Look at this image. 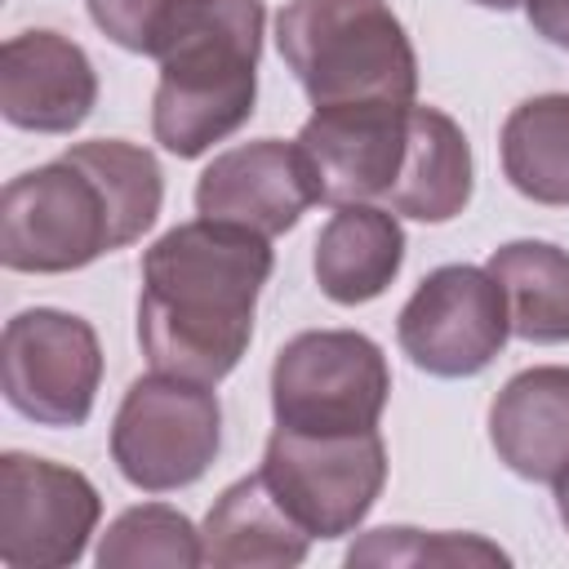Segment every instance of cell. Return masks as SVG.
Here are the masks:
<instances>
[{"label":"cell","mask_w":569,"mask_h":569,"mask_svg":"<svg viewBox=\"0 0 569 569\" xmlns=\"http://www.w3.org/2000/svg\"><path fill=\"white\" fill-rule=\"evenodd\" d=\"M271 240L236 222H178L142 253L138 342L156 373L218 387L253 338Z\"/></svg>","instance_id":"obj_1"},{"label":"cell","mask_w":569,"mask_h":569,"mask_svg":"<svg viewBox=\"0 0 569 569\" xmlns=\"http://www.w3.org/2000/svg\"><path fill=\"white\" fill-rule=\"evenodd\" d=\"M160 204L164 173L147 147L124 138L76 142L0 191V262L27 276L80 271L142 240Z\"/></svg>","instance_id":"obj_2"},{"label":"cell","mask_w":569,"mask_h":569,"mask_svg":"<svg viewBox=\"0 0 569 569\" xmlns=\"http://www.w3.org/2000/svg\"><path fill=\"white\" fill-rule=\"evenodd\" d=\"M262 27V0H164L156 9L142 53L160 67L151 133L169 156L196 160L253 116Z\"/></svg>","instance_id":"obj_3"},{"label":"cell","mask_w":569,"mask_h":569,"mask_svg":"<svg viewBox=\"0 0 569 569\" xmlns=\"http://www.w3.org/2000/svg\"><path fill=\"white\" fill-rule=\"evenodd\" d=\"M276 49L311 107H409L418 93V53L387 0H289Z\"/></svg>","instance_id":"obj_4"},{"label":"cell","mask_w":569,"mask_h":569,"mask_svg":"<svg viewBox=\"0 0 569 569\" xmlns=\"http://www.w3.org/2000/svg\"><path fill=\"white\" fill-rule=\"evenodd\" d=\"M387 356L360 329L293 333L271 360V413L276 427L289 431H373L387 409Z\"/></svg>","instance_id":"obj_5"},{"label":"cell","mask_w":569,"mask_h":569,"mask_svg":"<svg viewBox=\"0 0 569 569\" xmlns=\"http://www.w3.org/2000/svg\"><path fill=\"white\" fill-rule=\"evenodd\" d=\"M222 449V409L213 387L151 373L129 382L111 422V462L142 493L196 485Z\"/></svg>","instance_id":"obj_6"},{"label":"cell","mask_w":569,"mask_h":569,"mask_svg":"<svg viewBox=\"0 0 569 569\" xmlns=\"http://www.w3.org/2000/svg\"><path fill=\"white\" fill-rule=\"evenodd\" d=\"M258 471L311 538H342L365 525L387 485V445L378 427L338 436L276 427Z\"/></svg>","instance_id":"obj_7"},{"label":"cell","mask_w":569,"mask_h":569,"mask_svg":"<svg viewBox=\"0 0 569 569\" xmlns=\"http://www.w3.org/2000/svg\"><path fill=\"white\" fill-rule=\"evenodd\" d=\"M102 382V342L84 316L27 307L0 333L4 400L40 427H80L93 413Z\"/></svg>","instance_id":"obj_8"},{"label":"cell","mask_w":569,"mask_h":569,"mask_svg":"<svg viewBox=\"0 0 569 569\" xmlns=\"http://www.w3.org/2000/svg\"><path fill=\"white\" fill-rule=\"evenodd\" d=\"M511 338L498 280L485 267L449 262L422 276L396 316L400 351L431 378H476Z\"/></svg>","instance_id":"obj_9"},{"label":"cell","mask_w":569,"mask_h":569,"mask_svg":"<svg viewBox=\"0 0 569 569\" xmlns=\"http://www.w3.org/2000/svg\"><path fill=\"white\" fill-rule=\"evenodd\" d=\"M102 520L93 480L67 462L9 449L0 458V565L67 569Z\"/></svg>","instance_id":"obj_10"},{"label":"cell","mask_w":569,"mask_h":569,"mask_svg":"<svg viewBox=\"0 0 569 569\" xmlns=\"http://www.w3.org/2000/svg\"><path fill=\"white\" fill-rule=\"evenodd\" d=\"M409 107L396 102L316 107V116L298 129V147L316 173V191L325 204H356V200L387 204L405 164Z\"/></svg>","instance_id":"obj_11"},{"label":"cell","mask_w":569,"mask_h":569,"mask_svg":"<svg viewBox=\"0 0 569 569\" xmlns=\"http://www.w3.org/2000/svg\"><path fill=\"white\" fill-rule=\"evenodd\" d=\"M320 200L316 173L298 142L258 138L209 160L196 182V213L213 222H236L258 236H284Z\"/></svg>","instance_id":"obj_12"},{"label":"cell","mask_w":569,"mask_h":569,"mask_svg":"<svg viewBox=\"0 0 569 569\" xmlns=\"http://www.w3.org/2000/svg\"><path fill=\"white\" fill-rule=\"evenodd\" d=\"M98 102L89 53L62 31L36 27L0 44V116L31 133H71Z\"/></svg>","instance_id":"obj_13"},{"label":"cell","mask_w":569,"mask_h":569,"mask_svg":"<svg viewBox=\"0 0 569 569\" xmlns=\"http://www.w3.org/2000/svg\"><path fill=\"white\" fill-rule=\"evenodd\" d=\"M498 462L533 485L569 476V365H533L502 382L489 405Z\"/></svg>","instance_id":"obj_14"},{"label":"cell","mask_w":569,"mask_h":569,"mask_svg":"<svg viewBox=\"0 0 569 569\" xmlns=\"http://www.w3.org/2000/svg\"><path fill=\"white\" fill-rule=\"evenodd\" d=\"M400 262H405V227L387 204L373 200L333 204L311 253L316 284L338 307H360L387 293V284L400 276Z\"/></svg>","instance_id":"obj_15"},{"label":"cell","mask_w":569,"mask_h":569,"mask_svg":"<svg viewBox=\"0 0 569 569\" xmlns=\"http://www.w3.org/2000/svg\"><path fill=\"white\" fill-rule=\"evenodd\" d=\"M204 565L213 569H289L307 560L311 533L284 511L267 476H240L218 493L200 525Z\"/></svg>","instance_id":"obj_16"},{"label":"cell","mask_w":569,"mask_h":569,"mask_svg":"<svg viewBox=\"0 0 569 569\" xmlns=\"http://www.w3.org/2000/svg\"><path fill=\"white\" fill-rule=\"evenodd\" d=\"M471 187H476V164H471V142L462 124L440 107L413 102L405 164L387 196V209L418 222H449L467 209Z\"/></svg>","instance_id":"obj_17"},{"label":"cell","mask_w":569,"mask_h":569,"mask_svg":"<svg viewBox=\"0 0 569 569\" xmlns=\"http://www.w3.org/2000/svg\"><path fill=\"white\" fill-rule=\"evenodd\" d=\"M511 316V333L538 347L569 342V253L551 240L498 244L485 262Z\"/></svg>","instance_id":"obj_18"},{"label":"cell","mask_w":569,"mask_h":569,"mask_svg":"<svg viewBox=\"0 0 569 569\" xmlns=\"http://www.w3.org/2000/svg\"><path fill=\"white\" fill-rule=\"evenodd\" d=\"M502 173L533 204H569V93H538L502 120Z\"/></svg>","instance_id":"obj_19"},{"label":"cell","mask_w":569,"mask_h":569,"mask_svg":"<svg viewBox=\"0 0 569 569\" xmlns=\"http://www.w3.org/2000/svg\"><path fill=\"white\" fill-rule=\"evenodd\" d=\"M93 560L102 569H138V565H164V569H196L204 565V547H200V529L164 502H142L120 511Z\"/></svg>","instance_id":"obj_20"},{"label":"cell","mask_w":569,"mask_h":569,"mask_svg":"<svg viewBox=\"0 0 569 569\" xmlns=\"http://www.w3.org/2000/svg\"><path fill=\"white\" fill-rule=\"evenodd\" d=\"M347 565H507V551L498 542H485L480 533H427L409 525H382L351 542Z\"/></svg>","instance_id":"obj_21"},{"label":"cell","mask_w":569,"mask_h":569,"mask_svg":"<svg viewBox=\"0 0 569 569\" xmlns=\"http://www.w3.org/2000/svg\"><path fill=\"white\" fill-rule=\"evenodd\" d=\"M84 4H89L93 27H98L111 44H120V49H129V53H142L147 27H151V18H156V9H160L164 0H84Z\"/></svg>","instance_id":"obj_22"},{"label":"cell","mask_w":569,"mask_h":569,"mask_svg":"<svg viewBox=\"0 0 569 569\" xmlns=\"http://www.w3.org/2000/svg\"><path fill=\"white\" fill-rule=\"evenodd\" d=\"M525 18L538 36L569 49V0H525Z\"/></svg>","instance_id":"obj_23"},{"label":"cell","mask_w":569,"mask_h":569,"mask_svg":"<svg viewBox=\"0 0 569 569\" xmlns=\"http://www.w3.org/2000/svg\"><path fill=\"white\" fill-rule=\"evenodd\" d=\"M556 511H560V525L569 529V476L556 485Z\"/></svg>","instance_id":"obj_24"},{"label":"cell","mask_w":569,"mask_h":569,"mask_svg":"<svg viewBox=\"0 0 569 569\" xmlns=\"http://www.w3.org/2000/svg\"><path fill=\"white\" fill-rule=\"evenodd\" d=\"M471 4H480V9H516L525 0H471Z\"/></svg>","instance_id":"obj_25"}]
</instances>
